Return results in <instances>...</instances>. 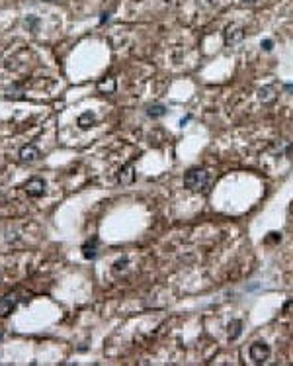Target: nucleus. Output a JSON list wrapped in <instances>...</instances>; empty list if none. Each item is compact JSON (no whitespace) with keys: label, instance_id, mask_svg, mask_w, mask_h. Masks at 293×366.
<instances>
[{"label":"nucleus","instance_id":"1","mask_svg":"<svg viewBox=\"0 0 293 366\" xmlns=\"http://www.w3.org/2000/svg\"><path fill=\"white\" fill-rule=\"evenodd\" d=\"M209 184H211V172L207 168H190L184 176V186L192 192L207 190Z\"/></svg>","mask_w":293,"mask_h":366},{"label":"nucleus","instance_id":"2","mask_svg":"<svg viewBox=\"0 0 293 366\" xmlns=\"http://www.w3.org/2000/svg\"><path fill=\"white\" fill-rule=\"evenodd\" d=\"M270 347L264 343V341H256V343H252L250 345V348H248V354H250V360L252 362H256V364H260V362H266L268 358H270Z\"/></svg>","mask_w":293,"mask_h":366},{"label":"nucleus","instance_id":"3","mask_svg":"<svg viewBox=\"0 0 293 366\" xmlns=\"http://www.w3.org/2000/svg\"><path fill=\"white\" fill-rule=\"evenodd\" d=\"M45 180L43 178H39V176H34V178H30L28 182L24 184V190H26V194L30 196V198H39V196H43L45 194Z\"/></svg>","mask_w":293,"mask_h":366},{"label":"nucleus","instance_id":"4","mask_svg":"<svg viewBox=\"0 0 293 366\" xmlns=\"http://www.w3.org/2000/svg\"><path fill=\"white\" fill-rule=\"evenodd\" d=\"M225 43L227 45H237L242 41V37H244V30H242V26H238V24H231V26H227L225 28Z\"/></svg>","mask_w":293,"mask_h":366},{"label":"nucleus","instance_id":"5","mask_svg":"<svg viewBox=\"0 0 293 366\" xmlns=\"http://www.w3.org/2000/svg\"><path fill=\"white\" fill-rule=\"evenodd\" d=\"M18 157L22 163H36L37 159L41 157V153H39V149L36 145H24L20 149Z\"/></svg>","mask_w":293,"mask_h":366},{"label":"nucleus","instance_id":"6","mask_svg":"<svg viewBox=\"0 0 293 366\" xmlns=\"http://www.w3.org/2000/svg\"><path fill=\"white\" fill-rule=\"evenodd\" d=\"M16 304H18V298H16L14 294L0 298V317H6V315H10V313L14 311V308H16Z\"/></svg>","mask_w":293,"mask_h":366},{"label":"nucleus","instance_id":"7","mask_svg":"<svg viewBox=\"0 0 293 366\" xmlns=\"http://www.w3.org/2000/svg\"><path fill=\"white\" fill-rule=\"evenodd\" d=\"M258 98H260L262 104H272L275 98H277V88H275L274 84H266V86H262L258 90Z\"/></svg>","mask_w":293,"mask_h":366},{"label":"nucleus","instance_id":"8","mask_svg":"<svg viewBox=\"0 0 293 366\" xmlns=\"http://www.w3.org/2000/svg\"><path fill=\"white\" fill-rule=\"evenodd\" d=\"M133 180H135V168H133V165L129 163V165L121 166L119 172H117V182L123 184V186H129Z\"/></svg>","mask_w":293,"mask_h":366},{"label":"nucleus","instance_id":"9","mask_svg":"<svg viewBox=\"0 0 293 366\" xmlns=\"http://www.w3.org/2000/svg\"><path fill=\"white\" fill-rule=\"evenodd\" d=\"M98 239L92 237L90 241H86L84 245H82V255H84V258H90V260H94L96 256H98Z\"/></svg>","mask_w":293,"mask_h":366},{"label":"nucleus","instance_id":"10","mask_svg":"<svg viewBox=\"0 0 293 366\" xmlns=\"http://www.w3.org/2000/svg\"><path fill=\"white\" fill-rule=\"evenodd\" d=\"M98 90L104 92V94H113V92H115V78H113V76L102 78V80L98 82Z\"/></svg>","mask_w":293,"mask_h":366},{"label":"nucleus","instance_id":"11","mask_svg":"<svg viewBox=\"0 0 293 366\" xmlns=\"http://www.w3.org/2000/svg\"><path fill=\"white\" fill-rule=\"evenodd\" d=\"M94 122H96V116H94L92 112H84V114L78 116V122H76V124H78V128L88 129L94 126Z\"/></svg>","mask_w":293,"mask_h":366},{"label":"nucleus","instance_id":"12","mask_svg":"<svg viewBox=\"0 0 293 366\" xmlns=\"http://www.w3.org/2000/svg\"><path fill=\"white\" fill-rule=\"evenodd\" d=\"M240 333H242V321L240 319H233L229 323V339L231 341H237L238 337H240Z\"/></svg>","mask_w":293,"mask_h":366},{"label":"nucleus","instance_id":"13","mask_svg":"<svg viewBox=\"0 0 293 366\" xmlns=\"http://www.w3.org/2000/svg\"><path fill=\"white\" fill-rule=\"evenodd\" d=\"M146 116L149 118H163V116H166V106H163V104H153V106L146 108Z\"/></svg>","mask_w":293,"mask_h":366},{"label":"nucleus","instance_id":"14","mask_svg":"<svg viewBox=\"0 0 293 366\" xmlns=\"http://www.w3.org/2000/svg\"><path fill=\"white\" fill-rule=\"evenodd\" d=\"M127 266H129V258L127 256H121V258H117V260L113 262L111 270H113V274H119V272H125Z\"/></svg>","mask_w":293,"mask_h":366},{"label":"nucleus","instance_id":"15","mask_svg":"<svg viewBox=\"0 0 293 366\" xmlns=\"http://www.w3.org/2000/svg\"><path fill=\"white\" fill-rule=\"evenodd\" d=\"M272 45H274V43H272V39H264V41H262L264 51H272Z\"/></svg>","mask_w":293,"mask_h":366},{"label":"nucleus","instance_id":"16","mask_svg":"<svg viewBox=\"0 0 293 366\" xmlns=\"http://www.w3.org/2000/svg\"><path fill=\"white\" fill-rule=\"evenodd\" d=\"M200 4H202L203 8H209V6H213L215 4V0H198Z\"/></svg>","mask_w":293,"mask_h":366},{"label":"nucleus","instance_id":"17","mask_svg":"<svg viewBox=\"0 0 293 366\" xmlns=\"http://www.w3.org/2000/svg\"><path fill=\"white\" fill-rule=\"evenodd\" d=\"M279 233H270V237L266 239V243H270V241H279Z\"/></svg>","mask_w":293,"mask_h":366},{"label":"nucleus","instance_id":"18","mask_svg":"<svg viewBox=\"0 0 293 366\" xmlns=\"http://www.w3.org/2000/svg\"><path fill=\"white\" fill-rule=\"evenodd\" d=\"M242 4H246V6H254V4H258V0H240Z\"/></svg>","mask_w":293,"mask_h":366},{"label":"nucleus","instance_id":"19","mask_svg":"<svg viewBox=\"0 0 293 366\" xmlns=\"http://www.w3.org/2000/svg\"><path fill=\"white\" fill-rule=\"evenodd\" d=\"M283 90H285V92H293V84H285V86H283Z\"/></svg>","mask_w":293,"mask_h":366},{"label":"nucleus","instance_id":"20","mask_svg":"<svg viewBox=\"0 0 293 366\" xmlns=\"http://www.w3.org/2000/svg\"><path fill=\"white\" fill-rule=\"evenodd\" d=\"M4 202H6V198H4L2 194H0V204H4Z\"/></svg>","mask_w":293,"mask_h":366},{"label":"nucleus","instance_id":"21","mask_svg":"<svg viewBox=\"0 0 293 366\" xmlns=\"http://www.w3.org/2000/svg\"><path fill=\"white\" fill-rule=\"evenodd\" d=\"M45 2H59V0H45Z\"/></svg>","mask_w":293,"mask_h":366},{"label":"nucleus","instance_id":"22","mask_svg":"<svg viewBox=\"0 0 293 366\" xmlns=\"http://www.w3.org/2000/svg\"><path fill=\"white\" fill-rule=\"evenodd\" d=\"M0 280H2V276H0Z\"/></svg>","mask_w":293,"mask_h":366}]
</instances>
